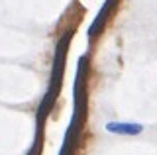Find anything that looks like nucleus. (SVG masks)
Wrapping results in <instances>:
<instances>
[{
    "mask_svg": "<svg viewBox=\"0 0 157 155\" xmlns=\"http://www.w3.org/2000/svg\"><path fill=\"white\" fill-rule=\"evenodd\" d=\"M118 0H104V6H102V10L98 12V16L94 18V22L90 24V28H88V37H94L100 33L102 26H104V22L108 20V16L112 14V10L116 8Z\"/></svg>",
    "mask_w": 157,
    "mask_h": 155,
    "instance_id": "f257e3e1",
    "label": "nucleus"
},
{
    "mask_svg": "<svg viewBox=\"0 0 157 155\" xmlns=\"http://www.w3.org/2000/svg\"><path fill=\"white\" fill-rule=\"evenodd\" d=\"M106 132L116 135H140L144 132V126L137 122H108Z\"/></svg>",
    "mask_w": 157,
    "mask_h": 155,
    "instance_id": "f03ea898",
    "label": "nucleus"
}]
</instances>
